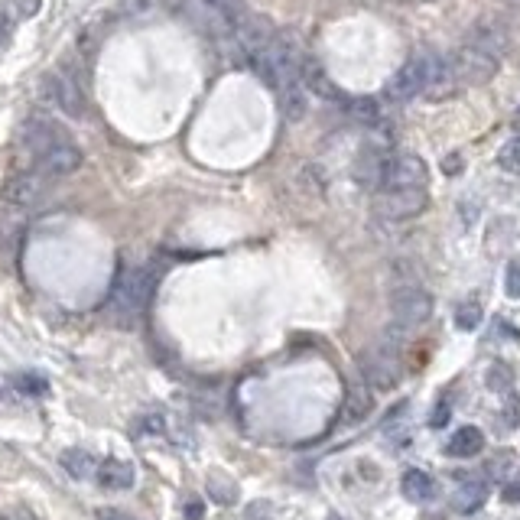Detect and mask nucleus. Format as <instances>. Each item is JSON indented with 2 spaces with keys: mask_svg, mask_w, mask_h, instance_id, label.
Segmentation results:
<instances>
[{
  "mask_svg": "<svg viewBox=\"0 0 520 520\" xmlns=\"http://www.w3.org/2000/svg\"><path fill=\"white\" fill-rule=\"evenodd\" d=\"M309 56L303 52V43L293 30H277L273 39L257 52V59L251 62V69L260 75V82L270 85L273 91L299 85V72H303V62Z\"/></svg>",
  "mask_w": 520,
  "mask_h": 520,
  "instance_id": "f257e3e1",
  "label": "nucleus"
},
{
  "mask_svg": "<svg viewBox=\"0 0 520 520\" xmlns=\"http://www.w3.org/2000/svg\"><path fill=\"white\" fill-rule=\"evenodd\" d=\"M182 13H186V20L195 30L215 36L221 43L234 33V26L244 17V10L238 4H231V0H186Z\"/></svg>",
  "mask_w": 520,
  "mask_h": 520,
  "instance_id": "f03ea898",
  "label": "nucleus"
},
{
  "mask_svg": "<svg viewBox=\"0 0 520 520\" xmlns=\"http://www.w3.org/2000/svg\"><path fill=\"white\" fill-rule=\"evenodd\" d=\"M62 140H69V134L56 124L49 121V117H33V121H26L20 137H17V153L20 160H26V166H36L39 156H46L52 147H59Z\"/></svg>",
  "mask_w": 520,
  "mask_h": 520,
  "instance_id": "7ed1b4c3",
  "label": "nucleus"
},
{
  "mask_svg": "<svg viewBox=\"0 0 520 520\" xmlns=\"http://www.w3.org/2000/svg\"><path fill=\"white\" fill-rule=\"evenodd\" d=\"M153 286H156V277L150 267H127V270H121V277L114 283L111 303L121 312H140L150 303Z\"/></svg>",
  "mask_w": 520,
  "mask_h": 520,
  "instance_id": "20e7f679",
  "label": "nucleus"
},
{
  "mask_svg": "<svg viewBox=\"0 0 520 520\" xmlns=\"http://www.w3.org/2000/svg\"><path fill=\"white\" fill-rule=\"evenodd\" d=\"M390 312H394V322L400 329H416L433 316V296L416 283H400L390 293Z\"/></svg>",
  "mask_w": 520,
  "mask_h": 520,
  "instance_id": "39448f33",
  "label": "nucleus"
},
{
  "mask_svg": "<svg viewBox=\"0 0 520 520\" xmlns=\"http://www.w3.org/2000/svg\"><path fill=\"white\" fill-rule=\"evenodd\" d=\"M43 195H46V176L36 173V169H20V173H13L4 182V189H0V208L26 215Z\"/></svg>",
  "mask_w": 520,
  "mask_h": 520,
  "instance_id": "423d86ee",
  "label": "nucleus"
},
{
  "mask_svg": "<svg viewBox=\"0 0 520 520\" xmlns=\"http://www.w3.org/2000/svg\"><path fill=\"white\" fill-rule=\"evenodd\" d=\"M39 91H43V101L52 104L56 111L69 114V117L85 114V95H82V88H78L75 78L62 75V72H49L43 78V88Z\"/></svg>",
  "mask_w": 520,
  "mask_h": 520,
  "instance_id": "0eeeda50",
  "label": "nucleus"
},
{
  "mask_svg": "<svg viewBox=\"0 0 520 520\" xmlns=\"http://www.w3.org/2000/svg\"><path fill=\"white\" fill-rule=\"evenodd\" d=\"M426 75H429V52H420L410 62H403V69H397V75L390 78L384 95L387 101H410L420 91H426Z\"/></svg>",
  "mask_w": 520,
  "mask_h": 520,
  "instance_id": "6e6552de",
  "label": "nucleus"
},
{
  "mask_svg": "<svg viewBox=\"0 0 520 520\" xmlns=\"http://www.w3.org/2000/svg\"><path fill=\"white\" fill-rule=\"evenodd\" d=\"M374 208L377 215L390 221L413 218L426 208V189H381L374 199Z\"/></svg>",
  "mask_w": 520,
  "mask_h": 520,
  "instance_id": "1a4fd4ad",
  "label": "nucleus"
},
{
  "mask_svg": "<svg viewBox=\"0 0 520 520\" xmlns=\"http://www.w3.org/2000/svg\"><path fill=\"white\" fill-rule=\"evenodd\" d=\"M429 169L416 153H394L384 173V189H426Z\"/></svg>",
  "mask_w": 520,
  "mask_h": 520,
  "instance_id": "9d476101",
  "label": "nucleus"
},
{
  "mask_svg": "<svg viewBox=\"0 0 520 520\" xmlns=\"http://www.w3.org/2000/svg\"><path fill=\"white\" fill-rule=\"evenodd\" d=\"M455 69H459V78H462V88L465 85H485L494 78V72H498V59L488 56L485 49H478L472 43H465L459 52H455Z\"/></svg>",
  "mask_w": 520,
  "mask_h": 520,
  "instance_id": "9b49d317",
  "label": "nucleus"
},
{
  "mask_svg": "<svg viewBox=\"0 0 520 520\" xmlns=\"http://www.w3.org/2000/svg\"><path fill=\"white\" fill-rule=\"evenodd\" d=\"M462 88V78H459V69H455V59L452 56H433L429 52V75H426V98L433 101H442L455 95V91Z\"/></svg>",
  "mask_w": 520,
  "mask_h": 520,
  "instance_id": "f8f14e48",
  "label": "nucleus"
},
{
  "mask_svg": "<svg viewBox=\"0 0 520 520\" xmlns=\"http://www.w3.org/2000/svg\"><path fill=\"white\" fill-rule=\"evenodd\" d=\"M390 156L394 153H387L381 143H364L355 160V179L364 189H377V192L384 189V173H387Z\"/></svg>",
  "mask_w": 520,
  "mask_h": 520,
  "instance_id": "ddd939ff",
  "label": "nucleus"
},
{
  "mask_svg": "<svg viewBox=\"0 0 520 520\" xmlns=\"http://www.w3.org/2000/svg\"><path fill=\"white\" fill-rule=\"evenodd\" d=\"M361 368H364V377H368V384L377 390H390L400 381V361L394 358L390 348H377L371 355H364Z\"/></svg>",
  "mask_w": 520,
  "mask_h": 520,
  "instance_id": "4468645a",
  "label": "nucleus"
},
{
  "mask_svg": "<svg viewBox=\"0 0 520 520\" xmlns=\"http://www.w3.org/2000/svg\"><path fill=\"white\" fill-rule=\"evenodd\" d=\"M78 166H82V150H78L72 140H62L59 147H52L46 156H39V163L33 169L43 173L46 179H59V176L75 173Z\"/></svg>",
  "mask_w": 520,
  "mask_h": 520,
  "instance_id": "2eb2a0df",
  "label": "nucleus"
},
{
  "mask_svg": "<svg viewBox=\"0 0 520 520\" xmlns=\"http://www.w3.org/2000/svg\"><path fill=\"white\" fill-rule=\"evenodd\" d=\"M465 43L485 49L488 56H494V59L501 62L507 56V49H511V36H507V26L501 20H481L475 30L468 33Z\"/></svg>",
  "mask_w": 520,
  "mask_h": 520,
  "instance_id": "dca6fc26",
  "label": "nucleus"
},
{
  "mask_svg": "<svg viewBox=\"0 0 520 520\" xmlns=\"http://www.w3.org/2000/svg\"><path fill=\"white\" fill-rule=\"evenodd\" d=\"M299 82H303V88L312 91V95H319L322 101H345L342 88H338V85L332 82L329 72H325L322 65H319L316 59H312V56L303 62V72H299Z\"/></svg>",
  "mask_w": 520,
  "mask_h": 520,
  "instance_id": "f3484780",
  "label": "nucleus"
},
{
  "mask_svg": "<svg viewBox=\"0 0 520 520\" xmlns=\"http://www.w3.org/2000/svg\"><path fill=\"white\" fill-rule=\"evenodd\" d=\"M400 488H403V498H407V501L423 504V501H429L436 494V481H433V475H429V472H423V468H410V472L403 475Z\"/></svg>",
  "mask_w": 520,
  "mask_h": 520,
  "instance_id": "a211bd4d",
  "label": "nucleus"
},
{
  "mask_svg": "<svg viewBox=\"0 0 520 520\" xmlns=\"http://www.w3.org/2000/svg\"><path fill=\"white\" fill-rule=\"evenodd\" d=\"M481 449H485V433L475 429V426H462L446 446V452L452 455V459H472V455H478Z\"/></svg>",
  "mask_w": 520,
  "mask_h": 520,
  "instance_id": "6ab92c4d",
  "label": "nucleus"
},
{
  "mask_svg": "<svg viewBox=\"0 0 520 520\" xmlns=\"http://www.w3.org/2000/svg\"><path fill=\"white\" fill-rule=\"evenodd\" d=\"M98 481H101L104 488H111V491H127V488H134V465L117 462V459L101 462Z\"/></svg>",
  "mask_w": 520,
  "mask_h": 520,
  "instance_id": "aec40b11",
  "label": "nucleus"
},
{
  "mask_svg": "<svg viewBox=\"0 0 520 520\" xmlns=\"http://www.w3.org/2000/svg\"><path fill=\"white\" fill-rule=\"evenodd\" d=\"M371 387L364 384H351L348 397H345V407H342V423H361L364 416L371 413Z\"/></svg>",
  "mask_w": 520,
  "mask_h": 520,
  "instance_id": "412c9836",
  "label": "nucleus"
},
{
  "mask_svg": "<svg viewBox=\"0 0 520 520\" xmlns=\"http://www.w3.org/2000/svg\"><path fill=\"white\" fill-rule=\"evenodd\" d=\"M62 468L72 478H82L85 481V478H98L101 462L91 452H85V449H69V452H62Z\"/></svg>",
  "mask_w": 520,
  "mask_h": 520,
  "instance_id": "4be33fe9",
  "label": "nucleus"
},
{
  "mask_svg": "<svg viewBox=\"0 0 520 520\" xmlns=\"http://www.w3.org/2000/svg\"><path fill=\"white\" fill-rule=\"evenodd\" d=\"M488 498V485L485 481H465V485L459 488V494H455V511H462V514H472L478 511L481 504H485Z\"/></svg>",
  "mask_w": 520,
  "mask_h": 520,
  "instance_id": "5701e85b",
  "label": "nucleus"
},
{
  "mask_svg": "<svg viewBox=\"0 0 520 520\" xmlns=\"http://www.w3.org/2000/svg\"><path fill=\"white\" fill-rule=\"evenodd\" d=\"M280 104H283V114L290 117V121H299V117L306 114V88H303V82L283 88L280 91Z\"/></svg>",
  "mask_w": 520,
  "mask_h": 520,
  "instance_id": "b1692460",
  "label": "nucleus"
},
{
  "mask_svg": "<svg viewBox=\"0 0 520 520\" xmlns=\"http://www.w3.org/2000/svg\"><path fill=\"white\" fill-rule=\"evenodd\" d=\"M455 325H459L462 332H475L481 325V306L475 303V299H468V303H462L459 309H455Z\"/></svg>",
  "mask_w": 520,
  "mask_h": 520,
  "instance_id": "393cba45",
  "label": "nucleus"
},
{
  "mask_svg": "<svg viewBox=\"0 0 520 520\" xmlns=\"http://www.w3.org/2000/svg\"><path fill=\"white\" fill-rule=\"evenodd\" d=\"M498 166L504 169V173L520 176V137H514V140L504 143L501 153H498Z\"/></svg>",
  "mask_w": 520,
  "mask_h": 520,
  "instance_id": "a878e982",
  "label": "nucleus"
},
{
  "mask_svg": "<svg viewBox=\"0 0 520 520\" xmlns=\"http://www.w3.org/2000/svg\"><path fill=\"white\" fill-rule=\"evenodd\" d=\"M511 384H514V374H511V368H507V364H494V368L488 371V387L498 390V394H501V390L507 394V390H511Z\"/></svg>",
  "mask_w": 520,
  "mask_h": 520,
  "instance_id": "bb28decb",
  "label": "nucleus"
},
{
  "mask_svg": "<svg viewBox=\"0 0 520 520\" xmlns=\"http://www.w3.org/2000/svg\"><path fill=\"white\" fill-rule=\"evenodd\" d=\"M348 111H351V117H358V121H364V124H374V121H377V104L368 101V98L351 101Z\"/></svg>",
  "mask_w": 520,
  "mask_h": 520,
  "instance_id": "cd10ccee",
  "label": "nucleus"
},
{
  "mask_svg": "<svg viewBox=\"0 0 520 520\" xmlns=\"http://www.w3.org/2000/svg\"><path fill=\"white\" fill-rule=\"evenodd\" d=\"M504 286H507V296L520 299V257H517V260H511V264H507Z\"/></svg>",
  "mask_w": 520,
  "mask_h": 520,
  "instance_id": "c85d7f7f",
  "label": "nucleus"
},
{
  "mask_svg": "<svg viewBox=\"0 0 520 520\" xmlns=\"http://www.w3.org/2000/svg\"><path fill=\"white\" fill-rule=\"evenodd\" d=\"M153 7V0H121V13H130V17H134V13H143V10H150Z\"/></svg>",
  "mask_w": 520,
  "mask_h": 520,
  "instance_id": "c756f323",
  "label": "nucleus"
},
{
  "mask_svg": "<svg viewBox=\"0 0 520 520\" xmlns=\"http://www.w3.org/2000/svg\"><path fill=\"white\" fill-rule=\"evenodd\" d=\"M449 413H452V407H449V400H439V407H436V413H433V420H429V426H446V420H449Z\"/></svg>",
  "mask_w": 520,
  "mask_h": 520,
  "instance_id": "7c9ffc66",
  "label": "nucleus"
},
{
  "mask_svg": "<svg viewBox=\"0 0 520 520\" xmlns=\"http://www.w3.org/2000/svg\"><path fill=\"white\" fill-rule=\"evenodd\" d=\"M501 498H504L507 504H520V481H514V485H507V488L501 491Z\"/></svg>",
  "mask_w": 520,
  "mask_h": 520,
  "instance_id": "2f4dec72",
  "label": "nucleus"
},
{
  "mask_svg": "<svg viewBox=\"0 0 520 520\" xmlns=\"http://www.w3.org/2000/svg\"><path fill=\"white\" fill-rule=\"evenodd\" d=\"M442 169H446V173H459V156H452V160L442 163Z\"/></svg>",
  "mask_w": 520,
  "mask_h": 520,
  "instance_id": "473e14b6",
  "label": "nucleus"
},
{
  "mask_svg": "<svg viewBox=\"0 0 520 520\" xmlns=\"http://www.w3.org/2000/svg\"><path fill=\"white\" fill-rule=\"evenodd\" d=\"M186 514H189L192 520H199V517H202V504H192V507H186Z\"/></svg>",
  "mask_w": 520,
  "mask_h": 520,
  "instance_id": "72a5a7b5",
  "label": "nucleus"
},
{
  "mask_svg": "<svg viewBox=\"0 0 520 520\" xmlns=\"http://www.w3.org/2000/svg\"><path fill=\"white\" fill-rule=\"evenodd\" d=\"M7 520H36V517H33V514H26V511H17V514L7 517Z\"/></svg>",
  "mask_w": 520,
  "mask_h": 520,
  "instance_id": "f704fd0d",
  "label": "nucleus"
},
{
  "mask_svg": "<svg viewBox=\"0 0 520 520\" xmlns=\"http://www.w3.org/2000/svg\"><path fill=\"white\" fill-rule=\"evenodd\" d=\"M329 520H342V517H329Z\"/></svg>",
  "mask_w": 520,
  "mask_h": 520,
  "instance_id": "c9c22d12",
  "label": "nucleus"
},
{
  "mask_svg": "<svg viewBox=\"0 0 520 520\" xmlns=\"http://www.w3.org/2000/svg\"><path fill=\"white\" fill-rule=\"evenodd\" d=\"M0 520H4V517H0Z\"/></svg>",
  "mask_w": 520,
  "mask_h": 520,
  "instance_id": "e433bc0d",
  "label": "nucleus"
}]
</instances>
